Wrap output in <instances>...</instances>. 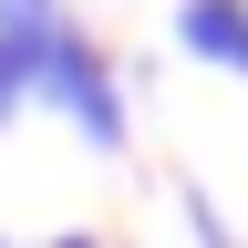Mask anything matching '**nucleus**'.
Returning a JSON list of instances; mask_svg holds the SVG:
<instances>
[{
  "label": "nucleus",
  "mask_w": 248,
  "mask_h": 248,
  "mask_svg": "<svg viewBox=\"0 0 248 248\" xmlns=\"http://www.w3.org/2000/svg\"><path fill=\"white\" fill-rule=\"evenodd\" d=\"M0 248H11V238H0Z\"/></svg>",
  "instance_id": "423d86ee"
},
{
  "label": "nucleus",
  "mask_w": 248,
  "mask_h": 248,
  "mask_svg": "<svg viewBox=\"0 0 248 248\" xmlns=\"http://www.w3.org/2000/svg\"><path fill=\"white\" fill-rule=\"evenodd\" d=\"M52 248H104V238H93V228H62V238H52Z\"/></svg>",
  "instance_id": "39448f33"
},
{
  "label": "nucleus",
  "mask_w": 248,
  "mask_h": 248,
  "mask_svg": "<svg viewBox=\"0 0 248 248\" xmlns=\"http://www.w3.org/2000/svg\"><path fill=\"white\" fill-rule=\"evenodd\" d=\"M176 52H197V62L248 83V0H186L176 11Z\"/></svg>",
  "instance_id": "f03ea898"
},
{
  "label": "nucleus",
  "mask_w": 248,
  "mask_h": 248,
  "mask_svg": "<svg viewBox=\"0 0 248 248\" xmlns=\"http://www.w3.org/2000/svg\"><path fill=\"white\" fill-rule=\"evenodd\" d=\"M176 207H186V238H197V248H248L228 217H217V197H207V186H176Z\"/></svg>",
  "instance_id": "20e7f679"
},
{
  "label": "nucleus",
  "mask_w": 248,
  "mask_h": 248,
  "mask_svg": "<svg viewBox=\"0 0 248 248\" xmlns=\"http://www.w3.org/2000/svg\"><path fill=\"white\" fill-rule=\"evenodd\" d=\"M62 11H31V21H0V124L31 104V83H42V42H52Z\"/></svg>",
  "instance_id": "7ed1b4c3"
},
{
  "label": "nucleus",
  "mask_w": 248,
  "mask_h": 248,
  "mask_svg": "<svg viewBox=\"0 0 248 248\" xmlns=\"http://www.w3.org/2000/svg\"><path fill=\"white\" fill-rule=\"evenodd\" d=\"M42 104L73 124V135L93 145V155H124V83H114V62L83 42L73 21H52V42H42Z\"/></svg>",
  "instance_id": "f257e3e1"
}]
</instances>
